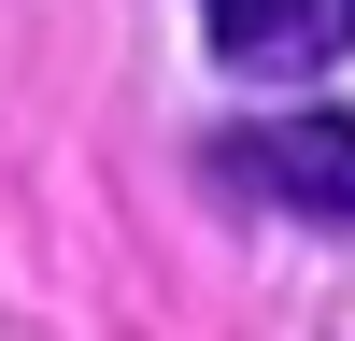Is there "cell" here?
Listing matches in <instances>:
<instances>
[{"instance_id": "1", "label": "cell", "mask_w": 355, "mask_h": 341, "mask_svg": "<svg viewBox=\"0 0 355 341\" xmlns=\"http://www.w3.org/2000/svg\"><path fill=\"white\" fill-rule=\"evenodd\" d=\"M214 185L256 199V213H299V227H341V242H355V100L214 128Z\"/></svg>"}, {"instance_id": "2", "label": "cell", "mask_w": 355, "mask_h": 341, "mask_svg": "<svg viewBox=\"0 0 355 341\" xmlns=\"http://www.w3.org/2000/svg\"><path fill=\"white\" fill-rule=\"evenodd\" d=\"M199 43L242 85H313L355 57V0H199Z\"/></svg>"}]
</instances>
